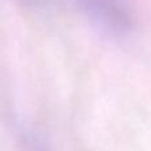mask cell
<instances>
[{
	"label": "cell",
	"instance_id": "1",
	"mask_svg": "<svg viewBox=\"0 0 151 151\" xmlns=\"http://www.w3.org/2000/svg\"><path fill=\"white\" fill-rule=\"evenodd\" d=\"M73 3L94 27L106 33L123 36L134 27L129 0H73Z\"/></svg>",
	"mask_w": 151,
	"mask_h": 151
},
{
	"label": "cell",
	"instance_id": "2",
	"mask_svg": "<svg viewBox=\"0 0 151 151\" xmlns=\"http://www.w3.org/2000/svg\"><path fill=\"white\" fill-rule=\"evenodd\" d=\"M21 5L32 11H45L49 9L56 0H17Z\"/></svg>",
	"mask_w": 151,
	"mask_h": 151
}]
</instances>
